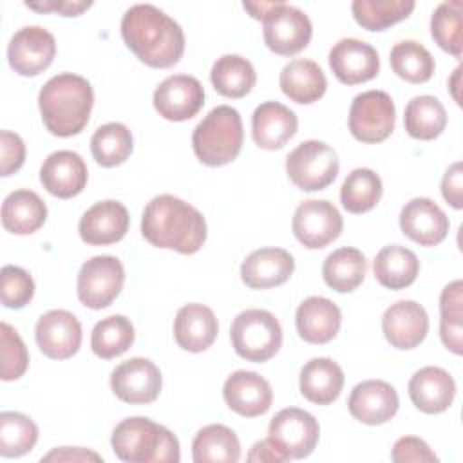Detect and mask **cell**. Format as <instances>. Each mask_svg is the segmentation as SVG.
Wrapping results in <instances>:
<instances>
[{"label": "cell", "instance_id": "23", "mask_svg": "<svg viewBox=\"0 0 463 463\" xmlns=\"http://www.w3.org/2000/svg\"><path fill=\"white\" fill-rule=\"evenodd\" d=\"M130 217L119 201H99L80 219L78 232L89 246H107L121 241L128 232Z\"/></svg>", "mask_w": 463, "mask_h": 463}, {"label": "cell", "instance_id": "43", "mask_svg": "<svg viewBox=\"0 0 463 463\" xmlns=\"http://www.w3.org/2000/svg\"><path fill=\"white\" fill-rule=\"evenodd\" d=\"M463 4L459 0L441 2L430 16L434 42L454 58L463 54Z\"/></svg>", "mask_w": 463, "mask_h": 463}, {"label": "cell", "instance_id": "6", "mask_svg": "<svg viewBox=\"0 0 463 463\" xmlns=\"http://www.w3.org/2000/svg\"><path fill=\"white\" fill-rule=\"evenodd\" d=\"M230 338L241 358L262 364L279 353L282 327L273 313L266 309H246L233 318Z\"/></svg>", "mask_w": 463, "mask_h": 463}, {"label": "cell", "instance_id": "40", "mask_svg": "<svg viewBox=\"0 0 463 463\" xmlns=\"http://www.w3.org/2000/svg\"><path fill=\"white\" fill-rule=\"evenodd\" d=\"M134 148L130 130L123 123H107L96 128L90 137V152L98 165L105 168L125 163Z\"/></svg>", "mask_w": 463, "mask_h": 463}, {"label": "cell", "instance_id": "46", "mask_svg": "<svg viewBox=\"0 0 463 463\" xmlns=\"http://www.w3.org/2000/svg\"><path fill=\"white\" fill-rule=\"evenodd\" d=\"M0 338H2V380L13 382L24 376L29 365V353L27 347L18 335V331L2 322L0 326Z\"/></svg>", "mask_w": 463, "mask_h": 463}, {"label": "cell", "instance_id": "9", "mask_svg": "<svg viewBox=\"0 0 463 463\" xmlns=\"http://www.w3.org/2000/svg\"><path fill=\"white\" fill-rule=\"evenodd\" d=\"M396 123V107L385 90H365L354 96L349 109V130L354 139L374 145L385 141Z\"/></svg>", "mask_w": 463, "mask_h": 463}, {"label": "cell", "instance_id": "38", "mask_svg": "<svg viewBox=\"0 0 463 463\" xmlns=\"http://www.w3.org/2000/svg\"><path fill=\"white\" fill-rule=\"evenodd\" d=\"M134 326L123 315H110L99 320L90 333V349L103 360L116 358L134 344Z\"/></svg>", "mask_w": 463, "mask_h": 463}, {"label": "cell", "instance_id": "1", "mask_svg": "<svg viewBox=\"0 0 463 463\" xmlns=\"http://www.w3.org/2000/svg\"><path fill=\"white\" fill-rule=\"evenodd\" d=\"M121 36L127 47L152 69L174 67L184 54V33L165 11L136 4L123 14Z\"/></svg>", "mask_w": 463, "mask_h": 463}, {"label": "cell", "instance_id": "53", "mask_svg": "<svg viewBox=\"0 0 463 463\" xmlns=\"http://www.w3.org/2000/svg\"><path fill=\"white\" fill-rule=\"evenodd\" d=\"M459 87H461V67H456L454 74L450 76L449 80V89H450V94L454 98V101L461 107V96H459Z\"/></svg>", "mask_w": 463, "mask_h": 463}, {"label": "cell", "instance_id": "12", "mask_svg": "<svg viewBox=\"0 0 463 463\" xmlns=\"http://www.w3.org/2000/svg\"><path fill=\"white\" fill-rule=\"evenodd\" d=\"M320 436L318 421L313 414L304 409L288 407L279 411L268 429V438L289 458V459H302L307 458Z\"/></svg>", "mask_w": 463, "mask_h": 463}, {"label": "cell", "instance_id": "17", "mask_svg": "<svg viewBox=\"0 0 463 463\" xmlns=\"http://www.w3.org/2000/svg\"><path fill=\"white\" fill-rule=\"evenodd\" d=\"M329 67L344 85H358L373 80L380 71L376 49L358 38H342L329 51Z\"/></svg>", "mask_w": 463, "mask_h": 463}, {"label": "cell", "instance_id": "18", "mask_svg": "<svg viewBox=\"0 0 463 463\" xmlns=\"http://www.w3.org/2000/svg\"><path fill=\"white\" fill-rule=\"evenodd\" d=\"M382 331L392 347L403 351L414 349L427 336V311L414 300H398L385 309L382 317Z\"/></svg>", "mask_w": 463, "mask_h": 463}, {"label": "cell", "instance_id": "7", "mask_svg": "<svg viewBox=\"0 0 463 463\" xmlns=\"http://www.w3.org/2000/svg\"><path fill=\"white\" fill-rule=\"evenodd\" d=\"M338 156L324 141L307 139L293 148L286 157L289 181L304 192L327 188L338 175Z\"/></svg>", "mask_w": 463, "mask_h": 463}, {"label": "cell", "instance_id": "34", "mask_svg": "<svg viewBox=\"0 0 463 463\" xmlns=\"http://www.w3.org/2000/svg\"><path fill=\"white\" fill-rule=\"evenodd\" d=\"M210 80L221 96L239 99L251 92L257 74L250 60L239 54H224L212 65Z\"/></svg>", "mask_w": 463, "mask_h": 463}, {"label": "cell", "instance_id": "31", "mask_svg": "<svg viewBox=\"0 0 463 463\" xmlns=\"http://www.w3.org/2000/svg\"><path fill=\"white\" fill-rule=\"evenodd\" d=\"M47 206L33 190H14L2 203V224L14 235H29L43 226Z\"/></svg>", "mask_w": 463, "mask_h": 463}, {"label": "cell", "instance_id": "47", "mask_svg": "<svg viewBox=\"0 0 463 463\" xmlns=\"http://www.w3.org/2000/svg\"><path fill=\"white\" fill-rule=\"evenodd\" d=\"M25 161V145L24 139L11 132H0V174L4 177L18 172Z\"/></svg>", "mask_w": 463, "mask_h": 463}, {"label": "cell", "instance_id": "3", "mask_svg": "<svg viewBox=\"0 0 463 463\" xmlns=\"http://www.w3.org/2000/svg\"><path fill=\"white\" fill-rule=\"evenodd\" d=\"M94 105L90 83L78 74L61 72L45 81L38 94V107L45 128L58 137L80 134L89 123Z\"/></svg>", "mask_w": 463, "mask_h": 463}, {"label": "cell", "instance_id": "50", "mask_svg": "<svg viewBox=\"0 0 463 463\" xmlns=\"http://www.w3.org/2000/svg\"><path fill=\"white\" fill-rule=\"evenodd\" d=\"M92 2H56V0H42V2H25V7L38 13H56L61 16H78L87 11Z\"/></svg>", "mask_w": 463, "mask_h": 463}, {"label": "cell", "instance_id": "8", "mask_svg": "<svg viewBox=\"0 0 463 463\" xmlns=\"http://www.w3.org/2000/svg\"><path fill=\"white\" fill-rule=\"evenodd\" d=\"M260 22L264 43L275 54L293 56L309 45L313 34L311 20L295 5L277 0Z\"/></svg>", "mask_w": 463, "mask_h": 463}, {"label": "cell", "instance_id": "2", "mask_svg": "<svg viewBox=\"0 0 463 463\" xmlns=\"http://www.w3.org/2000/svg\"><path fill=\"white\" fill-rule=\"evenodd\" d=\"M141 233L156 248L194 255L203 248L208 230L203 213L195 206L163 194L145 206Z\"/></svg>", "mask_w": 463, "mask_h": 463}, {"label": "cell", "instance_id": "5", "mask_svg": "<svg viewBox=\"0 0 463 463\" xmlns=\"http://www.w3.org/2000/svg\"><path fill=\"white\" fill-rule=\"evenodd\" d=\"M244 130L241 114L230 105L212 109L194 128L192 148L206 166L232 163L242 148Z\"/></svg>", "mask_w": 463, "mask_h": 463}, {"label": "cell", "instance_id": "33", "mask_svg": "<svg viewBox=\"0 0 463 463\" xmlns=\"http://www.w3.org/2000/svg\"><path fill=\"white\" fill-rule=\"evenodd\" d=\"M365 273V255L360 250L349 246L338 248L333 253H329L322 266L324 282L338 293L354 291L364 282Z\"/></svg>", "mask_w": 463, "mask_h": 463}, {"label": "cell", "instance_id": "37", "mask_svg": "<svg viewBox=\"0 0 463 463\" xmlns=\"http://www.w3.org/2000/svg\"><path fill=\"white\" fill-rule=\"evenodd\" d=\"M380 175L371 168H354L342 183L340 201L349 213H365L382 199Z\"/></svg>", "mask_w": 463, "mask_h": 463}, {"label": "cell", "instance_id": "4", "mask_svg": "<svg viewBox=\"0 0 463 463\" xmlns=\"http://www.w3.org/2000/svg\"><path fill=\"white\" fill-rule=\"evenodd\" d=\"M110 445L114 454L127 463H177L181 459L175 434L143 416L119 421L112 430Z\"/></svg>", "mask_w": 463, "mask_h": 463}, {"label": "cell", "instance_id": "16", "mask_svg": "<svg viewBox=\"0 0 463 463\" xmlns=\"http://www.w3.org/2000/svg\"><path fill=\"white\" fill-rule=\"evenodd\" d=\"M34 338L47 358L67 360L81 345V324L71 311L51 309L38 318Z\"/></svg>", "mask_w": 463, "mask_h": 463}, {"label": "cell", "instance_id": "49", "mask_svg": "<svg viewBox=\"0 0 463 463\" xmlns=\"http://www.w3.org/2000/svg\"><path fill=\"white\" fill-rule=\"evenodd\" d=\"M441 195L454 210L463 208V170L459 161L450 165L443 174Z\"/></svg>", "mask_w": 463, "mask_h": 463}, {"label": "cell", "instance_id": "39", "mask_svg": "<svg viewBox=\"0 0 463 463\" xmlns=\"http://www.w3.org/2000/svg\"><path fill=\"white\" fill-rule=\"evenodd\" d=\"M394 74L409 83H425L432 78L436 63L432 54L414 40L394 43L389 54Z\"/></svg>", "mask_w": 463, "mask_h": 463}, {"label": "cell", "instance_id": "19", "mask_svg": "<svg viewBox=\"0 0 463 463\" xmlns=\"http://www.w3.org/2000/svg\"><path fill=\"white\" fill-rule=\"evenodd\" d=\"M349 412L365 425L387 423L400 407L396 389L383 380H365L353 387L347 400Z\"/></svg>", "mask_w": 463, "mask_h": 463}, {"label": "cell", "instance_id": "14", "mask_svg": "<svg viewBox=\"0 0 463 463\" xmlns=\"http://www.w3.org/2000/svg\"><path fill=\"white\" fill-rule=\"evenodd\" d=\"M163 378L159 367L148 358H130L116 365L110 374L112 392L125 403L143 405L157 400Z\"/></svg>", "mask_w": 463, "mask_h": 463}, {"label": "cell", "instance_id": "28", "mask_svg": "<svg viewBox=\"0 0 463 463\" xmlns=\"http://www.w3.org/2000/svg\"><path fill=\"white\" fill-rule=\"evenodd\" d=\"M219 324L215 313L199 302L183 306L174 320V338L188 353L206 351L217 338Z\"/></svg>", "mask_w": 463, "mask_h": 463}, {"label": "cell", "instance_id": "25", "mask_svg": "<svg viewBox=\"0 0 463 463\" xmlns=\"http://www.w3.org/2000/svg\"><path fill=\"white\" fill-rule=\"evenodd\" d=\"M295 269V259L282 248H260L241 264V279L251 289H268L284 284Z\"/></svg>", "mask_w": 463, "mask_h": 463}, {"label": "cell", "instance_id": "44", "mask_svg": "<svg viewBox=\"0 0 463 463\" xmlns=\"http://www.w3.org/2000/svg\"><path fill=\"white\" fill-rule=\"evenodd\" d=\"M38 441L36 423L14 411L0 414V454L4 458H20L33 450Z\"/></svg>", "mask_w": 463, "mask_h": 463}, {"label": "cell", "instance_id": "52", "mask_svg": "<svg viewBox=\"0 0 463 463\" xmlns=\"http://www.w3.org/2000/svg\"><path fill=\"white\" fill-rule=\"evenodd\" d=\"M42 461H101V456L81 447H60L42 456Z\"/></svg>", "mask_w": 463, "mask_h": 463}, {"label": "cell", "instance_id": "26", "mask_svg": "<svg viewBox=\"0 0 463 463\" xmlns=\"http://www.w3.org/2000/svg\"><path fill=\"white\" fill-rule=\"evenodd\" d=\"M298 128L297 114L279 101L260 103L251 116V137L264 150L282 148Z\"/></svg>", "mask_w": 463, "mask_h": 463}, {"label": "cell", "instance_id": "15", "mask_svg": "<svg viewBox=\"0 0 463 463\" xmlns=\"http://www.w3.org/2000/svg\"><path fill=\"white\" fill-rule=\"evenodd\" d=\"M154 109L168 121H186L204 105V89L201 81L188 74L165 78L154 90Z\"/></svg>", "mask_w": 463, "mask_h": 463}, {"label": "cell", "instance_id": "29", "mask_svg": "<svg viewBox=\"0 0 463 463\" xmlns=\"http://www.w3.org/2000/svg\"><path fill=\"white\" fill-rule=\"evenodd\" d=\"M279 85L291 101L309 105L326 94L327 80L317 61L297 58L284 65L279 76Z\"/></svg>", "mask_w": 463, "mask_h": 463}, {"label": "cell", "instance_id": "45", "mask_svg": "<svg viewBox=\"0 0 463 463\" xmlns=\"http://www.w3.org/2000/svg\"><path fill=\"white\" fill-rule=\"evenodd\" d=\"M34 297V280L20 266L7 264L0 271V298L9 309L25 307Z\"/></svg>", "mask_w": 463, "mask_h": 463}, {"label": "cell", "instance_id": "22", "mask_svg": "<svg viewBox=\"0 0 463 463\" xmlns=\"http://www.w3.org/2000/svg\"><path fill=\"white\" fill-rule=\"evenodd\" d=\"M87 177L89 172L83 157L72 150H56L49 154L40 168L43 188L58 199H71L81 194Z\"/></svg>", "mask_w": 463, "mask_h": 463}, {"label": "cell", "instance_id": "20", "mask_svg": "<svg viewBox=\"0 0 463 463\" xmlns=\"http://www.w3.org/2000/svg\"><path fill=\"white\" fill-rule=\"evenodd\" d=\"M400 228L420 246H436L449 233V217L429 197H414L400 212Z\"/></svg>", "mask_w": 463, "mask_h": 463}, {"label": "cell", "instance_id": "10", "mask_svg": "<svg viewBox=\"0 0 463 463\" xmlns=\"http://www.w3.org/2000/svg\"><path fill=\"white\" fill-rule=\"evenodd\" d=\"M125 268L118 257L96 255L83 262L78 273L76 291L85 307L103 309L110 306L123 289Z\"/></svg>", "mask_w": 463, "mask_h": 463}, {"label": "cell", "instance_id": "36", "mask_svg": "<svg viewBox=\"0 0 463 463\" xmlns=\"http://www.w3.org/2000/svg\"><path fill=\"white\" fill-rule=\"evenodd\" d=\"M403 125L411 137L430 141L445 130L447 110L443 103L434 96H416L405 107Z\"/></svg>", "mask_w": 463, "mask_h": 463}, {"label": "cell", "instance_id": "13", "mask_svg": "<svg viewBox=\"0 0 463 463\" xmlns=\"http://www.w3.org/2000/svg\"><path fill=\"white\" fill-rule=\"evenodd\" d=\"M56 56L54 36L40 27L27 25L16 31L7 45V61L20 76H38Z\"/></svg>", "mask_w": 463, "mask_h": 463}, {"label": "cell", "instance_id": "42", "mask_svg": "<svg viewBox=\"0 0 463 463\" xmlns=\"http://www.w3.org/2000/svg\"><path fill=\"white\" fill-rule=\"evenodd\" d=\"M414 7L412 0H354L351 4L356 24L367 31H385L405 20Z\"/></svg>", "mask_w": 463, "mask_h": 463}, {"label": "cell", "instance_id": "48", "mask_svg": "<svg viewBox=\"0 0 463 463\" xmlns=\"http://www.w3.org/2000/svg\"><path fill=\"white\" fill-rule=\"evenodd\" d=\"M394 463H436L438 456L430 450V447L416 436H403L396 439L391 454Z\"/></svg>", "mask_w": 463, "mask_h": 463}, {"label": "cell", "instance_id": "30", "mask_svg": "<svg viewBox=\"0 0 463 463\" xmlns=\"http://www.w3.org/2000/svg\"><path fill=\"white\" fill-rule=\"evenodd\" d=\"M302 396L317 405L333 403L344 387V373L342 367L327 358H313L300 369L298 378Z\"/></svg>", "mask_w": 463, "mask_h": 463}, {"label": "cell", "instance_id": "27", "mask_svg": "<svg viewBox=\"0 0 463 463\" xmlns=\"http://www.w3.org/2000/svg\"><path fill=\"white\" fill-rule=\"evenodd\" d=\"M340 307L326 297H307L302 300L295 313V326L302 340L309 344H327L340 329Z\"/></svg>", "mask_w": 463, "mask_h": 463}, {"label": "cell", "instance_id": "35", "mask_svg": "<svg viewBox=\"0 0 463 463\" xmlns=\"http://www.w3.org/2000/svg\"><path fill=\"white\" fill-rule=\"evenodd\" d=\"M192 458L195 463H237L241 459V441L230 427L212 423L195 434L192 441Z\"/></svg>", "mask_w": 463, "mask_h": 463}, {"label": "cell", "instance_id": "21", "mask_svg": "<svg viewBox=\"0 0 463 463\" xmlns=\"http://www.w3.org/2000/svg\"><path fill=\"white\" fill-rule=\"evenodd\" d=\"M222 396L226 405L244 418L266 414L273 402L269 382L253 371L232 373L224 382Z\"/></svg>", "mask_w": 463, "mask_h": 463}, {"label": "cell", "instance_id": "11", "mask_svg": "<svg viewBox=\"0 0 463 463\" xmlns=\"http://www.w3.org/2000/svg\"><path fill=\"white\" fill-rule=\"evenodd\" d=\"M291 228L302 246L320 250L340 237L344 221L333 203L324 199H307L297 206Z\"/></svg>", "mask_w": 463, "mask_h": 463}, {"label": "cell", "instance_id": "32", "mask_svg": "<svg viewBox=\"0 0 463 463\" xmlns=\"http://www.w3.org/2000/svg\"><path fill=\"white\" fill-rule=\"evenodd\" d=\"M373 271L380 286L398 291L409 288L416 280L420 273V260L412 250L391 244L378 251L373 262Z\"/></svg>", "mask_w": 463, "mask_h": 463}, {"label": "cell", "instance_id": "24", "mask_svg": "<svg viewBox=\"0 0 463 463\" xmlns=\"http://www.w3.org/2000/svg\"><path fill=\"white\" fill-rule=\"evenodd\" d=\"M409 396L416 409L425 414L445 412L456 396V382L449 371L427 365L409 380Z\"/></svg>", "mask_w": 463, "mask_h": 463}, {"label": "cell", "instance_id": "51", "mask_svg": "<svg viewBox=\"0 0 463 463\" xmlns=\"http://www.w3.org/2000/svg\"><path fill=\"white\" fill-rule=\"evenodd\" d=\"M246 459L250 463H286V461H289V458L269 438L257 441L251 447V450L248 452Z\"/></svg>", "mask_w": 463, "mask_h": 463}, {"label": "cell", "instance_id": "41", "mask_svg": "<svg viewBox=\"0 0 463 463\" xmlns=\"http://www.w3.org/2000/svg\"><path fill=\"white\" fill-rule=\"evenodd\" d=\"M439 336L443 345L454 353H463V282L454 280L439 295Z\"/></svg>", "mask_w": 463, "mask_h": 463}]
</instances>
